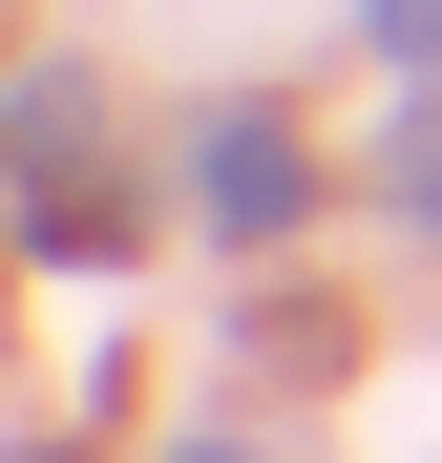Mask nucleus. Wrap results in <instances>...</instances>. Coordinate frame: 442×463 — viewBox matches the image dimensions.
Wrapping results in <instances>:
<instances>
[{
  "mask_svg": "<svg viewBox=\"0 0 442 463\" xmlns=\"http://www.w3.org/2000/svg\"><path fill=\"white\" fill-rule=\"evenodd\" d=\"M190 463H253V442H190Z\"/></svg>",
  "mask_w": 442,
  "mask_h": 463,
  "instance_id": "3",
  "label": "nucleus"
},
{
  "mask_svg": "<svg viewBox=\"0 0 442 463\" xmlns=\"http://www.w3.org/2000/svg\"><path fill=\"white\" fill-rule=\"evenodd\" d=\"M358 22H380V43H400V63H442V0H358Z\"/></svg>",
  "mask_w": 442,
  "mask_h": 463,
  "instance_id": "2",
  "label": "nucleus"
},
{
  "mask_svg": "<svg viewBox=\"0 0 442 463\" xmlns=\"http://www.w3.org/2000/svg\"><path fill=\"white\" fill-rule=\"evenodd\" d=\"M211 211H232V232H295V147L232 127V147H211Z\"/></svg>",
  "mask_w": 442,
  "mask_h": 463,
  "instance_id": "1",
  "label": "nucleus"
}]
</instances>
